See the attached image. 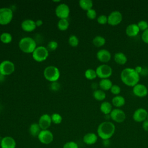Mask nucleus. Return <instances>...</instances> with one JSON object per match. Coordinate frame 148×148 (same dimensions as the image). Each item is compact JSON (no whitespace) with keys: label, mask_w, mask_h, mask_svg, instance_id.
Segmentation results:
<instances>
[{"label":"nucleus","mask_w":148,"mask_h":148,"mask_svg":"<svg viewBox=\"0 0 148 148\" xmlns=\"http://www.w3.org/2000/svg\"><path fill=\"white\" fill-rule=\"evenodd\" d=\"M120 79L125 85L133 87L139 83L140 76L134 68H125L121 72Z\"/></svg>","instance_id":"1"},{"label":"nucleus","mask_w":148,"mask_h":148,"mask_svg":"<svg viewBox=\"0 0 148 148\" xmlns=\"http://www.w3.org/2000/svg\"><path fill=\"white\" fill-rule=\"evenodd\" d=\"M116 131V126L111 121H105L101 123L97 130V135L103 140H109Z\"/></svg>","instance_id":"2"},{"label":"nucleus","mask_w":148,"mask_h":148,"mask_svg":"<svg viewBox=\"0 0 148 148\" xmlns=\"http://www.w3.org/2000/svg\"><path fill=\"white\" fill-rule=\"evenodd\" d=\"M18 46L21 51L25 53H32L37 47L35 40L29 36L22 38L19 41Z\"/></svg>","instance_id":"3"},{"label":"nucleus","mask_w":148,"mask_h":148,"mask_svg":"<svg viewBox=\"0 0 148 148\" xmlns=\"http://www.w3.org/2000/svg\"><path fill=\"white\" fill-rule=\"evenodd\" d=\"M43 76L47 80L52 83L57 82L59 79L60 72L57 67L53 65H50L44 69Z\"/></svg>","instance_id":"4"},{"label":"nucleus","mask_w":148,"mask_h":148,"mask_svg":"<svg viewBox=\"0 0 148 148\" xmlns=\"http://www.w3.org/2000/svg\"><path fill=\"white\" fill-rule=\"evenodd\" d=\"M49 51L46 47L42 46H38L32 53L33 59L37 62H40L45 61L49 57Z\"/></svg>","instance_id":"5"},{"label":"nucleus","mask_w":148,"mask_h":148,"mask_svg":"<svg viewBox=\"0 0 148 148\" xmlns=\"http://www.w3.org/2000/svg\"><path fill=\"white\" fill-rule=\"evenodd\" d=\"M13 13L9 8H0V25H5L9 24L12 20Z\"/></svg>","instance_id":"6"},{"label":"nucleus","mask_w":148,"mask_h":148,"mask_svg":"<svg viewBox=\"0 0 148 148\" xmlns=\"http://www.w3.org/2000/svg\"><path fill=\"white\" fill-rule=\"evenodd\" d=\"M97 77L102 79H108L110 77L113 72L112 68L110 66L103 64L99 65L95 69Z\"/></svg>","instance_id":"7"},{"label":"nucleus","mask_w":148,"mask_h":148,"mask_svg":"<svg viewBox=\"0 0 148 148\" xmlns=\"http://www.w3.org/2000/svg\"><path fill=\"white\" fill-rule=\"evenodd\" d=\"M14 69V63L9 60H4L0 63V74L4 76L12 74Z\"/></svg>","instance_id":"8"},{"label":"nucleus","mask_w":148,"mask_h":148,"mask_svg":"<svg viewBox=\"0 0 148 148\" xmlns=\"http://www.w3.org/2000/svg\"><path fill=\"white\" fill-rule=\"evenodd\" d=\"M37 138L41 143L47 145L53 142L54 135L49 130H42Z\"/></svg>","instance_id":"9"},{"label":"nucleus","mask_w":148,"mask_h":148,"mask_svg":"<svg viewBox=\"0 0 148 148\" xmlns=\"http://www.w3.org/2000/svg\"><path fill=\"white\" fill-rule=\"evenodd\" d=\"M55 13L57 17L60 19H67L70 13V9L68 5L64 3H62L59 4L56 7Z\"/></svg>","instance_id":"10"},{"label":"nucleus","mask_w":148,"mask_h":148,"mask_svg":"<svg viewBox=\"0 0 148 148\" xmlns=\"http://www.w3.org/2000/svg\"><path fill=\"white\" fill-rule=\"evenodd\" d=\"M109 116L110 119L117 123H121L124 122L126 119L125 113L120 108L113 109Z\"/></svg>","instance_id":"11"},{"label":"nucleus","mask_w":148,"mask_h":148,"mask_svg":"<svg viewBox=\"0 0 148 148\" xmlns=\"http://www.w3.org/2000/svg\"><path fill=\"white\" fill-rule=\"evenodd\" d=\"M122 20L123 16L120 12L113 11L108 16V24L112 26H116L120 24Z\"/></svg>","instance_id":"12"},{"label":"nucleus","mask_w":148,"mask_h":148,"mask_svg":"<svg viewBox=\"0 0 148 148\" xmlns=\"http://www.w3.org/2000/svg\"><path fill=\"white\" fill-rule=\"evenodd\" d=\"M147 111L144 108H138L133 113L132 119L137 123H142L147 119Z\"/></svg>","instance_id":"13"},{"label":"nucleus","mask_w":148,"mask_h":148,"mask_svg":"<svg viewBox=\"0 0 148 148\" xmlns=\"http://www.w3.org/2000/svg\"><path fill=\"white\" fill-rule=\"evenodd\" d=\"M132 92L136 97L142 98L148 94V89L145 85L138 83L132 87Z\"/></svg>","instance_id":"14"},{"label":"nucleus","mask_w":148,"mask_h":148,"mask_svg":"<svg viewBox=\"0 0 148 148\" xmlns=\"http://www.w3.org/2000/svg\"><path fill=\"white\" fill-rule=\"evenodd\" d=\"M17 143L16 140L10 136L2 137L0 142L1 148H16Z\"/></svg>","instance_id":"15"},{"label":"nucleus","mask_w":148,"mask_h":148,"mask_svg":"<svg viewBox=\"0 0 148 148\" xmlns=\"http://www.w3.org/2000/svg\"><path fill=\"white\" fill-rule=\"evenodd\" d=\"M38 123L42 130H48L52 123L51 116L46 113L42 114L39 117Z\"/></svg>","instance_id":"16"},{"label":"nucleus","mask_w":148,"mask_h":148,"mask_svg":"<svg viewBox=\"0 0 148 148\" xmlns=\"http://www.w3.org/2000/svg\"><path fill=\"white\" fill-rule=\"evenodd\" d=\"M97 58L100 62L107 63L111 59V53L106 49H101L97 53Z\"/></svg>","instance_id":"17"},{"label":"nucleus","mask_w":148,"mask_h":148,"mask_svg":"<svg viewBox=\"0 0 148 148\" xmlns=\"http://www.w3.org/2000/svg\"><path fill=\"white\" fill-rule=\"evenodd\" d=\"M21 27L25 32H32L36 29V25L35 21L33 20L26 19L21 23Z\"/></svg>","instance_id":"18"},{"label":"nucleus","mask_w":148,"mask_h":148,"mask_svg":"<svg viewBox=\"0 0 148 148\" xmlns=\"http://www.w3.org/2000/svg\"><path fill=\"white\" fill-rule=\"evenodd\" d=\"M98 136L94 132H88L83 137V142L87 145H92L98 140Z\"/></svg>","instance_id":"19"},{"label":"nucleus","mask_w":148,"mask_h":148,"mask_svg":"<svg viewBox=\"0 0 148 148\" xmlns=\"http://www.w3.org/2000/svg\"><path fill=\"white\" fill-rule=\"evenodd\" d=\"M140 29L136 24H131L125 29L126 35L129 37L136 36L139 32Z\"/></svg>","instance_id":"20"},{"label":"nucleus","mask_w":148,"mask_h":148,"mask_svg":"<svg viewBox=\"0 0 148 148\" xmlns=\"http://www.w3.org/2000/svg\"><path fill=\"white\" fill-rule=\"evenodd\" d=\"M125 103V98L121 95H116L112 98V104L116 108H120L124 106Z\"/></svg>","instance_id":"21"},{"label":"nucleus","mask_w":148,"mask_h":148,"mask_svg":"<svg viewBox=\"0 0 148 148\" xmlns=\"http://www.w3.org/2000/svg\"><path fill=\"white\" fill-rule=\"evenodd\" d=\"M114 61L119 65H124L127 61V57L125 54L122 52H117L114 55Z\"/></svg>","instance_id":"22"},{"label":"nucleus","mask_w":148,"mask_h":148,"mask_svg":"<svg viewBox=\"0 0 148 148\" xmlns=\"http://www.w3.org/2000/svg\"><path fill=\"white\" fill-rule=\"evenodd\" d=\"M112 110V104L110 102L104 101L101 103L100 105V110L103 114L105 115L110 114Z\"/></svg>","instance_id":"23"},{"label":"nucleus","mask_w":148,"mask_h":148,"mask_svg":"<svg viewBox=\"0 0 148 148\" xmlns=\"http://www.w3.org/2000/svg\"><path fill=\"white\" fill-rule=\"evenodd\" d=\"M42 129L37 123H32L29 127V134L33 137H38Z\"/></svg>","instance_id":"24"},{"label":"nucleus","mask_w":148,"mask_h":148,"mask_svg":"<svg viewBox=\"0 0 148 148\" xmlns=\"http://www.w3.org/2000/svg\"><path fill=\"white\" fill-rule=\"evenodd\" d=\"M113 86L112 82L109 79H102L99 82V86L101 90L103 91H108L110 90Z\"/></svg>","instance_id":"25"},{"label":"nucleus","mask_w":148,"mask_h":148,"mask_svg":"<svg viewBox=\"0 0 148 148\" xmlns=\"http://www.w3.org/2000/svg\"><path fill=\"white\" fill-rule=\"evenodd\" d=\"M79 6L86 12L92 9L93 6V2L91 0H80L79 1Z\"/></svg>","instance_id":"26"},{"label":"nucleus","mask_w":148,"mask_h":148,"mask_svg":"<svg viewBox=\"0 0 148 148\" xmlns=\"http://www.w3.org/2000/svg\"><path fill=\"white\" fill-rule=\"evenodd\" d=\"M92 95H93V97L94 98V99L98 101H103L106 98V93L104 91H103L101 89L95 90L93 92Z\"/></svg>","instance_id":"27"},{"label":"nucleus","mask_w":148,"mask_h":148,"mask_svg":"<svg viewBox=\"0 0 148 148\" xmlns=\"http://www.w3.org/2000/svg\"><path fill=\"white\" fill-rule=\"evenodd\" d=\"M106 43V39L102 36L98 35L95 36L92 39L93 45L97 47L103 46Z\"/></svg>","instance_id":"28"},{"label":"nucleus","mask_w":148,"mask_h":148,"mask_svg":"<svg viewBox=\"0 0 148 148\" xmlns=\"http://www.w3.org/2000/svg\"><path fill=\"white\" fill-rule=\"evenodd\" d=\"M69 21L67 19H60L57 23V27L61 31H65L69 27Z\"/></svg>","instance_id":"29"},{"label":"nucleus","mask_w":148,"mask_h":148,"mask_svg":"<svg viewBox=\"0 0 148 148\" xmlns=\"http://www.w3.org/2000/svg\"><path fill=\"white\" fill-rule=\"evenodd\" d=\"M0 40L5 44H8L12 40V35L9 32H3L0 35Z\"/></svg>","instance_id":"30"},{"label":"nucleus","mask_w":148,"mask_h":148,"mask_svg":"<svg viewBox=\"0 0 148 148\" xmlns=\"http://www.w3.org/2000/svg\"><path fill=\"white\" fill-rule=\"evenodd\" d=\"M84 76L88 80H94L97 77L95 70L91 68L87 69L85 71Z\"/></svg>","instance_id":"31"},{"label":"nucleus","mask_w":148,"mask_h":148,"mask_svg":"<svg viewBox=\"0 0 148 148\" xmlns=\"http://www.w3.org/2000/svg\"><path fill=\"white\" fill-rule=\"evenodd\" d=\"M52 123L55 124H59L62 121V117L59 113H54L51 115Z\"/></svg>","instance_id":"32"},{"label":"nucleus","mask_w":148,"mask_h":148,"mask_svg":"<svg viewBox=\"0 0 148 148\" xmlns=\"http://www.w3.org/2000/svg\"><path fill=\"white\" fill-rule=\"evenodd\" d=\"M79 39L76 35H72L69 37L68 43L71 46L73 47H76L79 45Z\"/></svg>","instance_id":"33"},{"label":"nucleus","mask_w":148,"mask_h":148,"mask_svg":"<svg viewBox=\"0 0 148 148\" xmlns=\"http://www.w3.org/2000/svg\"><path fill=\"white\" fill-rule=\"evenodd\" d=\"M58 43L55 41V40H50V42H49V43L47 45L46 48L48 50V51H53L56 50L57 47H58Z\"/></svg>","instance_id":"34"},{"label":"nucleus","mask_w":148,"mask_h":148,"mask_svg":"<svg viewBox=\"0 0 148 148\" xmlns=\"http://www.w3.org/2000/svg\"><path fill=\"white\" fill-rule=\"evenodd\" d=\"M62 148H79V145L76 142L71 140L65 143Z\"/></svg>","instance_id":"35"},{"label":"nucleus","mask_w":148,"mask_h":148,"mask_svg":"<svg viewBox=\"0 0 148 148\" xmlns=\"http://www.w3.org/2000/svg\"><path fill=\"white\" fill-rule=\"evenodd\" d=\"M136 24L138 26L140 31H144L148 28V23L146 21H145V20L139 21Z\"/></svg>","instance_id":"36"},{"label":"nucleus","mask_w":148,"mask_h":148,"mask_svg":"<svg viewBox=\"0 0 148 148\" xmlns=\"http://www.w3.org/2000/svg\"><path fill=\"white\" fill-rule=\"evenodd\" d=\"M86 16L89 19L94 20L97 17V12L94 9L92 8L86 12Z\"/></svg>","instance_id":"37"},{"label":"nucleus","mask_w":148,"mask_h":148,"mask_svg":"<svg viewBox=\"0 0 148 148\" xmlns=\"http://www.w3.org/2000/svg\"><path fill=\"white\" fill-rule=\"evenodd\" d=\"M97 22L101 25H104L108 23V16L104 14L99 16L97 17Z\"/></svg>","instance_id":"38"},{"label":"nucleus","mask_w":148,"mask_h":148,"mask_svg":"<svg viewBox=\"0 0 148 148\" xmlns=\"http://www.w3.org/2000/svg\"><path fill=\"white\" fill-rule=\"evenodd\" d=\"M110 90V92L113 94H114L115 95H118L120 93L121 88L119 86H118L117 84H113V86H112Z\"/></svg>","instance_id":"39"},{"label":"nucleus","mask_w":148,"mask_h":148,"mask_svg":"<svg viewBox=\"0 0 148 148\" xmlns=\"http://www.w3.org/2000/svg\"><path fill=\"white\" fill-rule=\"evenodd\" d=\"M141 39L144 43L148 44V28L143 31L141 35Z\"/></svg>","instance_id":"40"},{"label":"nucleus","mask_w":148,"mask_h":148,"mask_svg":"<svg viewBox=\"0 0 148 148\" xmlns=\"http://www.w3.org/2000/svg\"><path fill=\"white\" fill-rule=\"evenodd\" d=\"M60 85L57 82H52L50 84V89L52 91H58L60 89Z\"/></svg>","instance_id":"41"},{"label":"nucleus","mask_w":148,"mask_h":148,"mask_svg":"<svg viewBox=\"0 0 148 148\" xmlns=\"http://www.w3.org/2000/svg\"><path fill=\"white\" fill-rule=\"evenodd\" d=\"M142 128L145 131L148 132V120H145L143 122H142Z\"/></svg>","instance_id":"42"},{"label":"nucleus","mask_w":148,"mask_h":148,"mask_svg":"<svg viewBox=\"0 0 148 148\" xmlns=\"http://www.w3.org/2000/svg\"><path fill=\"white\" fill-rule=\"evenodd\" d=\"M35 24H36V27H40L43 24V21H42V20L39 19V20H38L35 21Z\"/></svg>","instance_id":"43"},{"label":"nucleus","mask_w":148,"mask_h":148,"mask_svg":"<svg viewBox=\"0 0 148 148\" xmlns=\"http://www.w3.org/2000/svg\"><path fill=\"white\" fill-rule=\"evenodd\" d=\"M2 137H1V136H0V142H1V140H2Z\"/></svg>","instance_id":"44"},{"label":"nucleus","mask_w":148,"mask_h":148,"mask_svg":"<svg viewBox=\"0 0 148 148\" xmlns=\"http://www.w3.org/2000/svg\"><path fill=\"white\" fill-rule=\"evenodd\" d=\"M147 120H148V114H147Z\"/></svg>","instance_id":"45"},{"label":"nucleus","mask_w":148,"mask_h":148,"mask_svg":"<svg viewBox=\"0 0 148 148\" xmlns=\"http://www.w3.org/2000/svg\"><path fill=\"white\" fill-rule=\"evenodd\" d=\"M0 101H1V99H0Z\"/></svg>","instance_id":"46"}]
</instances>
